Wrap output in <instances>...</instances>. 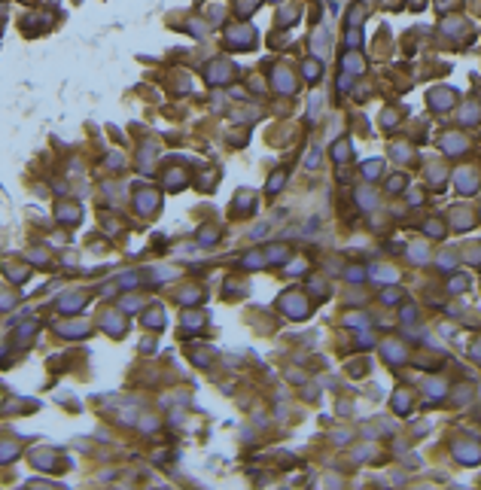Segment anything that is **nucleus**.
<instances>
[{"mask_svg": "<svg viewBox=\"0 0 481 490\" xmlns=\"http://www.w3.org/2000/svg\"><path fill=\"white\" fill-rule=\"evenodd\" d=\"M314 52H317L320 58H326V55H329V31H326V28H320V31H317V37H314Z\"/></svg>", "mask_w": 481, "mask_h": 490, "instance_id": "nucleus-8", "label": "nucleus"}, {"mask_svg": "<svg viewBox=\"0 0 481 490\" xmlns=\"http://www.w3.org/2000/svg\"><path fill=\"white\" fill-rule=\"evenodd\" d=\"M381 168H384V162H378V159L365 162V165H362V174H365V180H375V177L381 174Z\"/></svg>", "mask_w": 481, "mask_h": 490, "instance_id": "nucleus-10", "label": "nucleus"}, {"mask_svg": "<svg viewBox=\"0 0 481 490\" xmlns=\"http://www.w3.org/2000/svg\"><path fill=\"white\" fill-rule=\"evenodd\" d=\"M347 46H359V31L356 28H350V34H347Z\"/></svg>", "mask_w": 481, "mask_h": 490, "instance_id": "nucleus-20", "label": "nucleus"}, {"mask_svg": "<svg viewBox=\"0 0 481 490\" xmlns=\"http://www.w3.org/2000/svg\"><path fill=\"white\" fill-rule=\"evenodd\" d=\"M332 156H335V162H347V159H350V143H347V140L335 143V149H332Z\"/></svg>", "mask_w": 481, "mask_h": 490, "instance_id": "nucleus-11", "label": "nucleus"}, {"mask_svg": "<svg viewBox=\"0 0 481 490\" xmlns=\"http://www.w3.org/2000/svg\"><path fill=\"white\" fill-rule=\"evenodd\" d=\"M347 277H350V280H359V277H362V271H359V268H350V271H347Z\"/></svg>", "mask_w": 481, "mask_h": 490, "instance_id": "nucleus-24", "label": "nucleus"}, {"mask_svg": "<svg viewBox=\"0 0 481 490\" xmlns=\"http://www.w3.org/2000/svg\"><path fill=\"white\" fill-rule=\"evenodd\" d=\"M320 70H323V67H320L317 61H308V64H305V77H308L311 83H317V80H320Z\"/></svg>", "mask_w": 481, "mask_h": 490, "instance_id": "nucleus-13", "label": "nucleus"}, {"mask_svg": "<svg viewBox=\"0 0 481 490\" xmlns=\"http://www.w3.org/2000/svg\"><path fill=\"white\" fill-rule=\"evenodd\" d=\"M478 116H481V110H478L475 104H466V107L460 110V119H463L466 125H475V122H478Z\"/></svg>", "mask_w": 481, "mask_h": 490, "instance_id": "nucleus-9", "label": "nucleus"}, {"mask_svg": "<svg viewBox=\"0 0 481 490\" xmlns=\"http://www.w3.org/2000/svg\"><path fill=\"white\" fill-rule=\"evenodd\" d=\"M226 40L232 43V46H253V40H256V34H253V28H247V25H241V28H229V34H226Z\"/></svg>", "mask_w": 481, "mask_h": 490, "instance_id": "nucleus-3", "label": "nucleus"}, {"mask_svg": "<svg viewBox=\"0 0 481 490\" xmlns=\"http://www.w3.org/2000/svg\"><path fill=\"white\" fill-rule=\"evenodd\" d=\"M402 183H405L402 177H393V180H390V189H402Z\"/></svg>", "mask_w": 481, "mask_h": 490, "instance_id": "nucleus-23", "label": "nucleus"}, {"mask_svg": "<svg viewBox=\"0 0 481 490\" xmlns=\"http://www.w3.org/2000/svg\"><path fill=\"white\" fill-rule=\"evenodd\" d=\"M451 104H454V92L451 89H438V92L429 95V107L432 110H448Z\"/></svg>", "mask_w": 481, "mask_h": 490, "instance_id": "nucleus-5", "label": "nucleus"}, {"mask_svg": "<svg viewBox=\"0 0 481 490\" xmlns=\"http://www.w3.org/2000/svg\"><path fill=\"white\" fill-rule=\"evenodd\" d=\"M372 274H375L378 280H384V277H387V280H396V271H384V265H378V271H372Z\"/></svg>", "mask_w": 481, "mask_h": 490, "instance_id": "nucleus-18", "label": "nucleus"}, {"mask_svg": "<svg viewBox=\"0 0 481 490\" xmlns=\"http://www.w3.org/2000/svg\"><path fill=\"white\" fill-rule=\"evenodd\" d=\"M77 216H80L77 207H61V219H64V222H77Z\"/></svg>", "mask_w": 481, "mask_h": 490, "instance_id": "nucleus-16", "label": "nucleus"}, {"mask_svg": "<svg viewBox=\"0 0 481 490\" xmlns=\"http://www.w3.org/2000/svg\"><path fill=\"white\" fill-rule=\"evenodd\" d=\"M283 177H286L283 171H277V174L271 177V183H268V192H277V189H280V186H283Z\"/></svg>", "mask_w": 481, "mask_h": 490, "instance_id": "nucleus-17", "label": "nucleus"}, {"mask_svg": "<svg viewBox=\"0 0 481 490\" xmlns=\"http://www.w3.org/2000/svg\"><path fill=\"white\" fill-rule=\"evenodd\" d=\"M259 7V0H238V16H250Z\"/></svg>", "mask_w": 481, "mask_h": 490, "instance_id": "nucleus-14", "label": "nucleus"}, {"mask_svg": "<svg viewBox=\"0 0 481 490\" xmlns=\"http://www.w3.org/2000/svg\"><path fill=\"white\" fill-rule=\"evenodd\" d=\"M451 7V0H438V10H448Z\"/></svg>", "mask_w": 481, "mask_h": 490, "instance_id": "nucleus-25", "label": "nucleus"}, {"mask_svg": "<svg viewBox=\"0 0 481 490\" xmlns=\"http://www.w3.org/2000/svg\"><path fill=\"white\" fill-rule=\"evenodd\" d=\"M341 67H344V77L338 80V89H341V92H347V89H350V83H353V77H359V73H362L365 61H362L356 52H347V55L341 58Z\"/></svg>", "mask_w": 481, "mask_h": 490, "instance_id": "nucleus-1", "label": "nucleus"}, {"mask_svg": "<svg viewBox=\"0 0 481 490\" xmlns=\"http://www.w3.org/2000/svg\"><path fill=\"white\" fill-rule=\"evenodd\" d=\"M457 186H460V189H475V174H469V171H460L457 174Z\"/></svg>", "mask_w": 481, "mask_h": 490, "instance_id": "nucleus-12", "label": "nucleus"}, {"mask_svg": "<svg viewBox=\"0 0 481 490\" xmlns=\"http://www.w3.org/2000/svg\"><path fill=\"white\" fill-rule=\"evenodd\" d=\"M274 89L283 92V95H292V92H295V80L289 77V70H283V67L274 70Z\"/></svg>", "mask_w": 481, "mask_h": 490, "instance_id": "nucleus-4", "label": "nucleus"}, {"mask_svg": "<svg viewBox=\"0 0 481 490\" xmlns=\"http://www.w3.org/2000/svg\"><path fill=\"white\" fill-rule=\"evenodd\" d=\"M457 457H466V460L475 463V460H478V447H460V444H457Z\"/></svg>", "mask_w": 481, "mask_h": 490, "instance_id": "nucleus-15", "label": "nucleus"}, {"mask_svg": "<svg viewBox=\"0 0 481 490\" xmlns=\"http://www.w3.org/2000/svg\"><path fill=\"white\" fill-rule=\"evenodd\" d=\"M384 301H390V305L399 301V289H384Z\"/></svg>", "mask_w": 481, "mask_h": 490, "instance_id": "nucleus-22", "label": "nucleus"}, {"mask_svg": "<svg viewBox=\"0 0 481 490\" xmlns=\"http://www.w3.org/2000/svg\"><path fill=\"white\" fill-rule=\"evenodd\" d=\"M359 204H365V207H375V195H372V192H359Z\"/></svg>", "mask_w": 481, "mask_h": 490, "instance_id": "nucleus-19", "label": "nucleus"}, {"mask_svg": "<svg viewBox=\"0 0 481 490\" xmlns=\"http://www.w3.org/2000/svg\"><path fill=\"white\" fill-rule=\"evenodd\" d=\"M317 159H320V149L314 146V149H311V156L305 159V165H308V168H314V165H317Z\"/></svg>", "mask_w": 481, "mask_h": 490, "instance_id": "nucleus-21", "label": "nucleus"}, {"mask_svg": "<svg viewBox=\"0 0 481 490\" xmlns=\"http://www.w3.org/2000/svg\"><path fill=\"white\" fill-rule=\"evenodd\" d=\"M441 146H445L448 156H457V153H463V149H466V140L460 134H445V137H441Z\"/></svg>", "mask_w": 481, "mask_h": 490, "instance_id": "nucleus-7", "label": "nucleus"}, {"mask_svg": "<svg viewBox=\"0 0 481 490\" xmlns=\"http://www.w3.org/2000/svg\"><path fill=\"white\" fill-rule=\"evenodd\" d=\"M156 204H159V195H156L153 189H143V192H137V210H140V213H150V210H156Z\"/></svg>", "mask_w": 481, "mask_h": 490, "instance_id": "nucleus-6", "label": "nucleus"}, {"mask_svg": "<svg viewBox=\"0 0 481 490\" xmlns=\"http://www.w3.org/2000/svg\"><path fill=\"white\" fill-rule=\"evenodd\" d=\"M232 64L229 61H216V64H210L207 67V83H213V86H226V83H232Z\"/></svg>", "mask_w": 481, "mask_h": 490, "instance_id": "nucleus-2", "label": "nucleus"}]
</instances>
